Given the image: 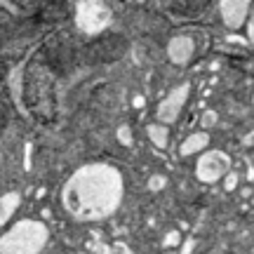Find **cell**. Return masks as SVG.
I'll return each mask as SVG.
<instances>
[{"instance_id":"obj_1","label":"cell","mask_w":254,"mask_h":254,"mask_svg":"<svg viewBox=\"0 0 254 254\" xmlns=\"http://www.w3.org/2000/svg\"><path fill=\"white\" fill-rule=\"evenodd\" d=\"M125 38L123 36H104L99 40L90 43V47L85 50V59L90 64H109L116 62L125 52Z\"/></svg>"},{"instance_id":"obj_2","label":"cell","mask_w":254,"mask_h":254,"mask_svg":"<svg viewBox=\"0 0 254 254\" xmlns=\"http://www.w3.org/2000/svg\"><path fill=\"white\" fill-rule=\"evenodd\" d=\"M52 64L57 66V71H62V73H66L68 68H71L73 50H71V45H68V40H66V38H62V45L57 47V52L52 55Z\"/></svg>"}]
</instances>
